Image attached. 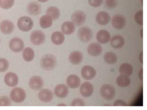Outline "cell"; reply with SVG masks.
Listing matches in <instances>:
<instances>
[{
  "mask_svg": "<svg viewBox=\"0 0 147 110\" xmlns=\"http://www.w3.org/2000/svg\"><path fill=\"white\" fill-rule=\"evenodd\" d=\"M57 64L56 57L52 54H47L43 56L40 61V65L44 70L50 71L54 69Z\"/></svg>",
  "mask_w": 147,
  "mask_h": 110,
  "instance_id": "cell-1",
  "label": "cell"
},
{
  "mask_svg": "<svg viewBox=\"0 0 147 110\" xmlns=\"http://www.w3.org/2000/svg\"><path fill=\"white\" fill-rule=\"evenodd\" d=\"M78 37L80 40L83 42L87 43L91 40L93 37V32L89 27L84 26L78 30Z\"/></svg>",
  "mask_w": 147,
  "mask_h": 110,
  "instance_id": "cell-2",
  "label": "cell"
},
{
  "mask_svg": "<svg viewBox=\"0 0 147 110\" xmlns=\"http://www.w3.org/2000/svg\"><path fill=\"white\" fill-rule=\"evenodd\" d=\"M100 91L101 97L107 100H112L115 95V90L114 87L109 84L102 85L100 88Z\"/></svg>",
  "mask_w": 147,
  "mask_h": 110,
  "instance_id": "cell-3",
  "label": "cell"
},
{
  "mask_svg": "<svg viewBox=\"0 0 147 110\" xmlns=\"http://www.w3.org/2000/svg\"><path fill=\"white\" fill-rule=\"evenodd\" d=\"M34 25L33 21L31 18L24 16L20 18L18 22L19 29L24 32H28L31 30Z\"/></svg>",
  "mask_w": 147,
  "mask_h": 110,
  "instance_id": "cell-4",
  "label": "cell"
},
{
  "mask_svg": "<svg viewBox=\"0 0 147 110\" xmlns=\"http://www.w3.org/2000/svg\"><path fill=\"white\" fill-rule=\"evenodd\" d=\"M10 97L15 102L20 103L23 102L26 97V93L24 89L20 87L14 88L11 91Z\"/></svg>",
  "mask_w": 147,
  "mask_h": 110,
  "instance_id": "cell-5",
  "label": "cell"
},
{
  "mask_svg": "<svg viewBox=\"0 0 147 110\" xmlns=\"http://www.w3.org/2000/svg\"><path fill=\"white\" fill-rule=\"evenodd\" d=\"M113 27L117 30L123 29L126 25V20L125 17L120 14H116L112 17L111 20Z\"/></svg>",
  "mask_w": 147,
  "mask_h": 110,
  "instance_id": "cell-6",
  "label": "cell"
},
{
  "mask_svg": "<svg viewBox=\"0 0 147 110\" xmlns=\"http://www.w3.org/2000/svg\"><path fill=\"white\" fill-rule=\"evenodd\" d=\"M30 40L33 44L36 46H40L45 42V36L42 32L40 30H36L31 34Z\"/></svg>",
  "mask_w": 147,
  "mask_h": 110,
  "instance_id": "cell-7",
  "label": "cell"
},
{
  "mask_svg": "<svg viewBox=\"0 0 147 110\" xmlns=\"http://www.w3.org/2000/svg\"><path fill=\"white\" fill-rule=\"evenodd\" d=\"M71 19L74 25L79 26L84 23L86 20V17L85 14L83 11H78L73 13Z\"/></svg>",
  "mask_w": 147,
  "mask_h": 110,
  "instance_id": "cell-8",
  "label": "cell"
},
{
  "mask_svg": "<svg viewBox=\"0 0 147 110\" xmlns=\"http://www.w3.org/2000/svg\"><path fill=\"white\" fill-rule=\"evenodd\" d=\"M9 47L11 50L16 53H19L24 49V41L18 38H14L10 42Z\"/></svg>",
  "mask_w": 147,
  "mask_h": 110,
  "instance_id": "cell-9",
  "label": "cell"
},
{
  "mask_svg": "<svg viewBox=\"0 0 147 110\" xmlns=\"http://www.w3.org/2000/svg\"><path fill=\"white\" fill-rule=\"evenodd\" d=\"M81 73L84 79L87 80H90L92 79L95 76L96 72L92 66L85 65L82 68Z\"/></svg>",
  "mask_w": 147,
  "mask_h": 110,
  "instance_id": "cell-10",
  "label": "cell"
},
{
  "mask_svg": "<svg viewBox=\"0 0 147 110\" xmlns=\"http://www.w3.org/2000/svg\"><path fill=\"white\" fill-rule=\"evenodd\" d=\"M94 87L90 82H86L81 85L80 89L81 95L84 97L87 98L91 96L94 92Z\"/></svg>",
  "mask_w": 147,
  "mask_h": 110,
  "instance_id": "cell-11",
  "label": "cell"
},
{
  "mask_svg": "<svg viewBox=\"0 0 147 110\" xmlns=\"http://www.w3.org/2000/svg\"><path fill=\"white\" fill-rule=\"evenodd\" d=\"M44 82L43 79L38 76H34L30 80L29 85L30 88L35 91H38L43 87Z\"/></svg>",
  "mask_w": 147,
  "mask_h": 110,
  "instance_id": "cell-12",
  "label": "cell"
},
{
  "mask_svg": "<svg viewBox=\"0 0 147 110\" xmlns=\"http://www.w3.org/2000/svg\"><path fill=\"white\" fill-rule=\"evenodd\" d=\"M54 94L53 92L47 89H43L39 92L38 97L40 100L44 103L50 102L53 99Z\"/></svg>",
  "mask_w": 147,
  "mask_h": 110,
  "instance_id": "cell-13",
  "label": "cell"
},
{
  "mask_svg": "<svg viewBox=\"0 0 147 110\" xmlns=\"http://www.w3.org/2000/svg\"><path fill=\"white\" fill-rule=\"evenodd\" d=\"M87 51L90 56L96 57L100 55L102 52V48L100 45L96 42L91 43L88 46Z\"/></svg>",
  "mask_w": 147,
  "mask_h": 110,
  "instance_id": "cell-14",
  "label": "cell"
},
{
  "mask_svg": "<svg viewBox=\"0 0 147 110\" xmlns=\"http://www.w3.org/2000/svg\"><path fill=\"white\" fill-rule=\"evenodd\" d=\"M96 20L97 23L99 25L105 26L110 21V16L106 12L100 11L97 14L96 17Z\"/></svg>",
  "mask_w": 147,
  "mask_h": 110,
  "instance_id": "cell-15",
  "label": "cell"
},
{
  "mask_svg": "<svg viewBox=\"0 0 147 110\" xmlns=\"http://www.w3.org/2000/svg\"><path fill=\"white\" fill-rule=\"evenodd\" d=\"M4 81L8 86L13 87L16 86L18 83L19 79L18 76L13 72H9L5 75Z\"/></svg>",
  "mask_w": 147,
  "mask_h": 110,
  "instance_id": "cell-16",
  "label": "cell"
},
{
  "mask_svg": "<svg viewBox=\"0 0 147 110\" xmlns=\"http://www.w3.org/2000/svg\"><path fill=\"white\" fill-rule=\"evenodd\" d=\"M69 93L68 88L64 84H61L57 85L54 90L55 95L60 98L66 97L68 95Z\"/></svg>",
  "mask_w": 147,
  "mask_h": 110,
  "instance_id": "cell-17",
  "label": "cell"
},
{
  "mask_svg": "<svg viewBox=\"0 0 147 110\" xmlns=\"http://www.w3.org/2000/svg\"><path fill=\"white\" fill-rule=\"evenodd\" d=\"M96 38L99 43L105 44L108 43L111 40V36L108 31L105 30H101L97 33Z\"/></svg>",
  "mask_w": 147,
  "mask_h": 110,
  "instance_id": "cell-18",
  "label": "cell"
},
{
  "mask_svg": "<svg viewBox=\"0 0 147 110\" xmlns=\"http://www.w3.org/2000/svg\"><path fill=\"white\" fill-rule=\"evenodd\" d=\"M15 26L11 21L8 20L3 21L0 25V30L3 33L6 34H10L14 30Z\"/></svg>",
  "mask_w": 147,
  "mask_h": 110,
  "instance_id": "cell-19",
  "label": "cell"
},
{
  "mask_svg": "<svg viewBox=\"0 0 147 110\" xmlns=\"http://www.w3.org/2000/svg\"><path fill=\"white\" fill-rule=\"evenodd\" d=\"M28 13L30 15L37 16L40 14L41 8L40 4L36 2H32L27 6Z\"/></svg>",
  "mask_w": 147,
  "mask_h": 110,
  "instance_id": "cell-20",
  "label": "cell"
},
{
  "mask_svg": "<svg viewBox=\"0 0 147 110\" xmlns=\"http://www.w3.org/2000/svg\"><path fill=\"white\" fill-rule=\"evenodd\" d=\"M110 44L111 46L114 49H121L125 45V40L122 36L119 35H115L111 39Z\"/></svg>",
  "mask_w": 147,
  "mask_h": 110,
  "instance_id": "cell-21",
  "label": "cell"
},
{
  "mask_svg": "<svg viewBox=\"0 0 147 110\" xmlns=\"http://www.w3.org/2000/svg\"><path fill=\"white\" fill-rule=\"evenodd\" d=\"M66 83L71 88L75 89L78 88L81 84V80L77 75L72 74L69 75L67 78Z\"/></svg>",
  "mask_w": 147,
  "mask_h": 110,
  "instance_id": "cell-22",
  "label": "cell"
},
{
  "mask_svg": "<svg viewBox=\"0 0 147 110\" xmlns=\"http://www.w3.org/2000/svg\"><path fill=\"white\" fill-rule=\"evenodd\" d=\"M83 59L82 53L79 51H74L69 55V60L72 64L75 65L80 64Z\"/></svg>",
  "mask_w": 147,
  "mask_h": 110,
  "instance_id": "cell-23",
  "label": "cell"
},
{
  "mask_svg": "<svg viewBox=\"0 0 147 110\" xmlns=\"http://www.w3.org/2000/svg\"><path fill=\"white\" fill-rule=\"evenodd\" d=\"M119 70L121 74L129 77L132 74L133 72L132 66L127 63L122 64L119 66Z\"/></svg>",
  "mask_w": 147,
  "mask_h": 110,
  "instance_id": "cell-24",
  "label": "cell"
},
{
  "mask_svg": "<svg viewBox=\"0 0 147 110\" xmlns=\"http://www.w3.org/2000/svg\"><path fill=\"white\" fill-rule=\"evenodd\" d=\"M51 40L55 44L60 45L64 43L65 40V37L61 32H56L53 33L51 35Z\"/></svg>",
  "mask_w": 147,
  "mask_h": 110,
  "instance_id": "cell-25",
  "label": "cell"
},
{
  "mask_svg": "<svg viewBox=\"0 0 147 110\" xmlns=\"http://www.w3.org/2000/svg\"><path fill=\"white\" fill-rule=\"evenodd\" d=\"M61 29L64 34L70 35L74 33L75 28L74 24L72 23L67 21L64 22L63 24Z\"/></svg>",
  "mask_w": 147,
  "mask_h": 110,
  "instance_id": "cell-26",
  "label": "cell"
},
{
  "mask_svg": "<svg viewBox=\"0 0 147 110\" xmlns=\"http://www.w3.org/2000/svg\"><path fill=\"white\" fill-rule=\"evenodd\" d=\"M116 82L119 87H125L129 86L131 81L129 76L121 74L116 78Z\"/></svg>",
  "mask_w": 147,
  "mask_h": 110,
  "instance_id": "cell-27",
  "label": "cell"
},
{
  "mask_svg": "<svg viewBox=\"0 0 147 110\" xmlns=\"http://www.w3.org/2000/svg\"><path fill=\"white\" fill-rule=\"evenodd\" d=\"M60 11L59 9L55 7H50L47 9L46 14L50 17L53 20H55L59 18Z\"/></svg>",
  "mask_w": 147,
  "mask_h": 110,
  "instance_id": "cell-28",
  "label": "cell"
},
{
  "mask_svg": "<svg viewBox=\"0 0 147 110\" xmlns=\"http://www.w3.org/2000/svg\"><path fill=\"white\" fill-rule=\"evenodd\" d=\"M104 59L105 62L109 65L115 64L117 61V57L114 53L109 52H106L104 56Z\"/></svg>",
  "mask_w": 147,
  "mask_h": 110,
  "instance_id": "cell-29",
  "label": "cell"
},
{
  "mask_svg": "<svg viewBox=\"0 0 147 110\" xmlns=\"http://www.w3.org/2000/svg\"><path fill=\"white\" fill-rule=\"evenodd\" d=\"M53 23V20L47 15L42 16L40 20V25L43 29H47L51 27Z\"/></svg>",
  "mask_w": 147,
  "mask_h": 110,
  "instance_id": "cell-30",
  "label": "cell"
},
{
  "mask_svg": "<svg viewBox=\"0 0 147 110\" xmlns=\"http://www.w3.org/2000/svg\"><path fill=\"white\" fill-rule=\"evenodd\" d=\"M23 56L24 60L27 62L32 61L35 56V52L33 49L29 47L26 48L24 51Z\"/></svg>",
  "mask_w": 147,
  "mask_h": 110,
  "instance_id": "cell-31",
  "label": "cell"
},
{
  "mask_svg": "<svg viewBox=\"0 0 147 110\" xmlns=\"http://www.w3.org/2000/svg\"><path fill=\"white\" fill-rule=\"evenodd\" d=\"M1 7L5 9L11 8L14 4L15 0H1Z\"/></svg>",
  "mask_w": 147,
  "mask_h": 110,
  "instance_id": "cell-32",
  "label": "cell"
},
{
  "mask_svg": "<svg viewBox=\"0 0 147 110\" xmlns=\"http://www.w3.org/2000/svg\"><path fill=\"white\" fill-rule=\"evenodd\" d=\"M9 66V62L6 59L0 58V72H6Z\"/></svg>",
  "mask_w": 147,
  "mask_h": 110,
  "instance_id": "cell-33",
  "label": "cell"
},
{
  "mask_svg": "<svg viewBox=\"0 0 147 110\" xmlns=\"http://www.w3.org/2000/svg\"><path fill=\"white\" fill-rule=\"evenodd\" d=\"M134 19L138 25H143V11L140 10L135 14Z\"/></svg>",
  "mask_w": 147,
  "mask_h": 110,
  "instance_id": "cell-34",
  "label": "cell"
},
{
  "mask_svg": "<svg viewBox=\"0 0 147 110\" xmlns=\"http://www.w3.org/2000/svg\"><path fill=\"white\" fill-rule=\"evenodd\" d=\"M11 102L7 97L3 96L0 97V106H10Z\"/></svg>",
  "mask_w": 147,
  "mask_h": 110,
  "instance_id": "cell-35",
  "label": "cell"
},
{
  "mask_svg": "<svg viewBox=\"0 0 147 110\" xmlns=\"http://www.w3.org/2000/svg\"><path fill=\"white\" fill-rule=\"evenodd\" d=\"M85 103L80 98H77L73 100L71 102V106H85Z\"/></svg>",
  "mask_w": 147,
  "mask_h": 110,
  "instance_id": "cell-36",
  "label": "cell"
},
{
  "mask_svg": "<svg viewBox=\"0 0 147 110\" xmlns=\"http://www.w3.org/2000/svg\"><path fill=\"white\" fill-rule=\"evenodd\" d=\"M103 2V0H88L89 5L94 8H97L100 7Z\"/></svg>",
  "mask_w": 147,
  "mask_h": 110,
  "instance_id": "cell-37",
  "label": "cell"
},
{
  "mask_svg": "<svg viewBox=\"0 0 147 110\" xmlns=\"http://www.w3.org/2000/svg\"><path fill=\"white\" fill-rule=\"evenodd\" d=\"M105 4L106 6L109 9H113L117 5L116 0H106Z\"/></svg>",
  "mask_w": 147,
  "mask_h": 110,
  "instance_id": "cell-38",
  "label": "cell"
},
{
  "mask_svg": "<svg viewBox=\"0 0 147 110\" xmlns=\"http://www.w3.org/2000/svg\"><path fill=\"white\" fill-rule=\"evenodd\" d=\"M126 103L121 99H117L113 103V106H127Z\"/></svg>",
  "mask_w": 147,
  "mask_h": 110,
  "instance_id": "cell-39",
  "label": "cell"
},
{
  "mask_svg": "<svg viewBox=\"0 0 147 110\" xmlns=\"http://www.w3.org/2000/svg\"><path fill=\"white\" fill-rule=\"evenodd\" d=\"M143 51H142L139 54V60L140 62L142 64H143Z\"/></svg>",
  "mask_w": 147,
  "mask_h": 110,
  "instance_id": "cell-40",
  "label": "cell"
},
{
  "mask_svg": "<svg viewBox=\"0 0 147 110\" xmlns=\"http://www.w3.org/2000/svg\"><path fill=\"white\" fill-rule=\"evenodd\" d=\"M139 77L140 79L142 81L143 80V68L141 69L139 71L138 73Z\"/></svg>",
  "mask_w": 147,
  "mask_h": 110,
  "instance_id": "cell-41",
  "label": "cell"
},
{
  "mask_svg": "<svg viewBox=\"0 0 147 110\" xmlns=\"http://www.w3.org/2000/svg\"><path fill=\"white\" fill-rule=\"evenodd\" d=\"M140 35L142 39L143 38V29H141L140 31Z\"/></svg>",
  "mask_w": 147,
  "mask_h": 110,
  "instance_id": "cell-42",
  "label": "cell"
},
{
  "mask_svg": "<svg viewBox=\"0 0 147 110\" xmlns=\"http://www.w3.org/2000/svg\"><path fill=\"white\" fill-rule=\"evenodd\" d=\"M38 1L41 3H45L48 1L49 0H38Z\"/></svg>",
  "mask_w": 147,
  "mask_h": 110,
  "instance_id": "cell-43",
  "label": "cell"
},
{
  "mask_svg": "<svg viewBox=\"0 0 147 110\" xmlns=\"http://www.w3.org/2000/svg\"><path fill=\"white\" fill-rule=\"evenodd\" d=\"M57 106H66V105L64 104L61 103L58 104Z\"/></svg>",
  "mask_w": 147,
  "mask_h": 110,
  "instance_id": "cell-44",
  "label": "cell"
},
{
  "mask_svg": "<svg viewBox=\"0 0 147 110\" xmlns=\"http://www.w3.org/2000/svg\"><path fill=\"white\" fill-rule=\"evenodd\" d=\"M1 0H0V7H1Z\"/></svg>",
  "mask_w": 147,
  "mask_h": 110,
  "instance_id": "cell-45",
  "label": "cell"
}]
</instances>
